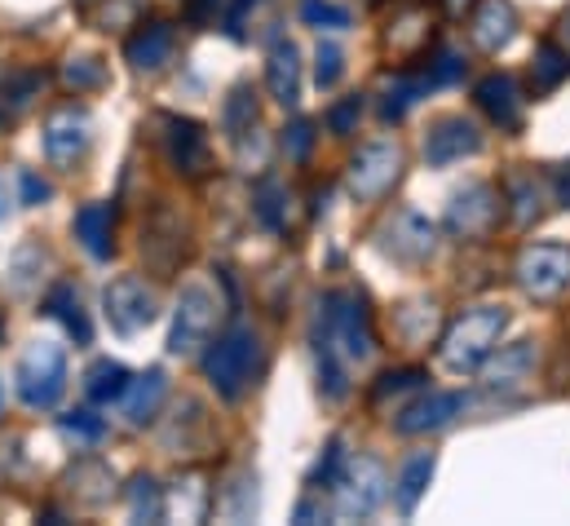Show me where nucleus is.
<instances>
[{"label":"nucleus","mask_w":570,"mask_h":526,"mask_svg":"<svg viewBox=\"0 0 570 526\" xmlns=\"http://www.w3.org/2000/svg\"><path fill=\"white\" fill-rule=\"evenodd\" d=\"M45 314H53L76 345H89L94 341V323H89V310H85L76 283H53L49 296H45Z\"/></svg>","instance_id":"nucleus-23"},{"label":"nucleus","mask_w":570,"mask_h":526,"mask_svg":"<svg viewBox=\"0 0 570 526\" xmlns=\"http://www.w3.org/2000/svg\"><path fill=\"white\" fill-rule=\"evenodd\" d=\"M433 474H438L433 451H421V456L403 460V469H399V478H394V505H399V514H403V518H412V514H416V505L425 500Z\"/></svg>","instance_id":"nucleus-25"},{"label":"nucleus","mask_w":570,"mask_h":526,"mask_svg":"<svg viewBox=\"0 0 570 526\" xmlns=\"http://www.w3.org/2000/svg\"><path fill=\"white\" fill-rule=\"evenodd\" d=\"M469 4H473V0H446V9H451V13H464Z\"/></svg>","instance_id":"nucleus-50"},{"label":"nucleus","mask_w":570,"mask_h":526,"mask_svg":"<svg viewBox=\"0 0 570 526\" xmlns=\"http://www.w3.org/2000/svg\"><path fill=\"white\" fill-rule=\"evenodd\" d=\"M58 429H62V438L76 442V447H94V442L107 438V420H102L98 411H67V416L58 420Z\"/></svg>","instance_id":"nucleus-36"},{"label":"nucleus","mask_w":570,"mask_h":526,"mask_svg":"<svg viewBox=\"0 0 570 526\" xmlns=\"http://www.w3.org/2000/svg\"><path fill=\"white\" fill-rule=\"evenodd\" d=\"M217 4H222V0H195V4H190V18H195V22H208V18H217Z\"/></svg>","instance_id":"nucleus-47"},{"label":"nucleus","mask_w":570,"mask_h":526,"mask_svg":"<svg viewBox=\"0 0 570 526\" xmlns=\"http://www.w3.org/2000/svg\"><path fill=\"white\" fill-rule=\"evenodd\" d=\"M429 89V76H416V71H399L390 85H385V98H381V116L390 120V125H399L421 98H425Z\"/></svg>","instance_id":"nucleus-29"},{"label":"nucleus","mask_w":570,"mask_h":526,"mask_svg":"<svg viewBox=\"0 0 570 526\" xmlns=\"http://www.w3.org/2000/svg\"><path fill=\"white\" fill-rule=\"evenodd\" d=\"M358 116H363V98H358V94H354V98H341V103L327 111V129L336 133V137H345V133H354Z\"/></svg>","instance_id":"nucleus-44"},{"label":"nucleus","mask_w":570,"mask_h":526,"mask_svg":"<svg viewBox=\"0 0 570 526\" xmlns=\"http://www.w3.org/2000/svg\"><path fill=\"white\" fill-rule=\"evenodd\" d=\"M504 328H509V310L504 305H473V310H464L442 332V345H438L442 368L446 372H478L495 354Z\"/></svg>","instance_id":"nucleus-3"},{"label":"nucleus","mask_w":570,"mask_h":526,"mask_svg":"<svg viewBox=\"0 0 570 526\" xmlns=\"http://www.w3.org/2000/svg\"><path fill=\"white\" fill-rule=\"evenodd\" d=\"M421 386H425V372H421V368H399V372H385V377L376 381L372 398L385 402V398H399V394H407V390H421Z\"/></svg>","instance_id":"nucleus-42"},{"label":"nucleus","mask_w":570,"mask_h":526,"mask_svg":"<svg viewBox=\"0 0 570 526\" xmlns=\"http://www.w3.org/2000/svg\"><path fill=\"white\" fill-rule=\"evenodd\" d=\"M94 146V116L85 107H58L45 120V155L53 168H76Z\"/></svg>","instance_id":"nucleus-12"},{"label":"nucleus","mask_w":570,"mask_h":526,"mask_svg":"<svg viewBox=\"0 0 570 526\" xmlns=\"http://www.w3.org/2000/svg\"><path fill=\"white\" fill-rule=\"evenodd\" d=\"M504 204L513 208V226H531L544 208V182L531 168H513L504 177Z\"/></svg>","instance_id":"nucleus-26"},{"label":"nucleus","mask_w":570,"mask_h":526,"mask_svg":"<svg viewBox=\"0 0 570 526\" xmlns=\"http://www.w3.org/2000/svg\"><path fill=\"white\" fill-rule=\"evenodd\" d=\"M76 240L85 244L89 257L107 262L116 253V213H111V204H85L76 213Z\"/></svg>","instance_id":"nucleus-22"},{"label":"nucleus","mask_w":570,"mask_h":526,"mask_svg":"<svg viewBox=\"0 0 570 526\" xmlns=\"http://www.w3.org/2000/svg\"><path fill=\"white\" fill-rule=\"evenodd\" d=\"M266 89L279 107H296L301 98V49L292 40H275L266 53Z\"/></svg>","instance_id":"nucleus-20"},{"label":"nucleus","mask_w":570,"mask_h":526,"mask_svg":"<svg viewBox=\"0 0 570 526\" xmlns=\"http://www.w3.org/2000/svg\"><path fill=\"white\" fill-rule=\"evenodd\" d=\"M94 4H98V0H80V9H94Z\"/></svg>","instance_id":"nucleus-52"},{"label":"nucleus","mask_w":570,"mask_h":526,"mask_svg":"<svg viewBox=\"0 0 570 526\" xmlns=\"http://www.w3.org/2000/svg\"><path fill=\"white\" fill-rule=\"evenodd\" d=\"M125 500H129V518L134 523H164L168 518V496H164V487L150 474H138L125 487Z\"/></svg>","instance_id":"nucleus-31"},{"label":"nucleus","mask_w":570,"mask_h":526,"mask_svg":"<svg viewBox=\"0 0 570 526\" xmlns=\"http://www.w3.org/2000/svg\"><path fill=\"white\" fill-rule=\"evenodd\" d=\"M403 177V146L399 142H367L345 173V186L358 204H376L385 199Z\"/></svg>","instance_id":"nucleus-8"},{"label":"nucleus","mask_w":570,"mask_h":526,"mask_svg":"<svg viewBox=\"0 0 570 526\" xmlns=\"http://www.w3.org/2000/svg\"><path fill=\"white\" fill-rule=\"evenodd\" d=\"M257 368H262V337L248 323L226 328L208 345V354H204V377L217 390V398H226V402H239V398L253 390Z\"/></svg>","instance_id":"nucleus-2"},{"label":"nucleus","mask_w":570,"mask_h":526,"mask_svg":"<svg viewBox=\"0 0 570 526\" xmlns=\"http://www.w3.org/2000/svg\"><path fill=\"white\" fill-rule=\"evenodd\" d=\"M222 323V296L213 283L190 279L177 296L173 310V332H168V354L173 359H195L204 354V345H213V332Z\"/></svg>","instance_id":"nucleus-4"},{"label":"nucleus","mask_w":570,"mask_h":526,"mask_svg":"<svg viewBox=\"0 0 570 526\" xmlns=\"http://www.w3.org/2000/svg\"><path fill=\"white\" fill-rule=\"evenodd\" d=\"M301 22L305 27H318V31H345L354 18L345 4H332V0H301Z\"/></svg>","instance_id":"nucleus-37"},{"label":"nucleus","mask_w":570,"mask_h":526,"mask_svg":"<svg viewBox=\"0 0 570 526\" xmlns=\"http://www.w3.org/2000/svg\"><path fill=\"white\" fill-rule=\"evenodd\" d=\"M9 213V191H4V182H0V217Z\"/></svg>","instance_id":"nucleus-51"},{"label":"nucleus","mask_w":570,"mask_h":526,"mask_svg":"<svg viewBox=\"0 0 570 526\" xmlns=\"http://www.w3.org/2000/svg\"><path fill=\"white\" fill-rule=\"evenodd\" d=\"M513 279L531 301H558L570 288V249L567 244H527L513 262Z\"/></svg>","instance_id":"nucleus-9"},{"label":"nucleus","mask_w":570,"mask_h":526,"mask_svg":"<svg viewBox=\"0 0 570 526\" xmlns=\"http://www.w3.org/2000/svg\"><path fill=\"white\" fill-rule=\"evenodd\" d=\"M142 9L146 0H107L102 9H89V13H94V22L102 31H120V27H138L142 22Z\"/></svg>","instance_id":"nucleus-38"},{"label":"nucleus","mask_w":570,"mask_h":526,"mask_svg":"<svg viewBox=\"0 0 570 526\" xmlns=\"http://www.w3.org/2000/svg\"><path fill=\"white\" fill-rule=\"evenodd\" d=\"M45 262H49V257H45L40 244H22V249L13 253V292H18V296H27V292L40 283V265Z\"/></svg>","instance_id":"nucleus-39"},{"label":"nucleus","mask_w":570,"mask_h":526,"mask_svg":"<svg viewBox=\"0 0 570 526\" xmlns=\"http://www.w3.org/2000/svg\"><path fill=\"white\" fill-rule=\"evenodd\" d=\"M62 85L76 89V94H94V89L107 85V67L98 58H89V53H76V58L62 62Z\"/></svg>","instance_id":"nucleus-35"},{"label":"nucleus","mask_w":570,"mask_h":526,"mask_svg":"<svg viewBox=\"0 0 570 526\" xmlns=\"http://www.w3.org/2000/svg\"><path fill=\"white\" fill-rule=\"evenodd\" d=\"M102 310H107V323L120 337H138V332H146L159 319V296H155V288L146 279H138V274H120L116 283H107Z\"/></svg>","instance_id":"nucleus-10"},{"label":"nucleus","mask_w":570,"mask_h":526,"mask_svg":"<svg viewBox=\"0 0 570 526\" xmlns=\"http://www.w3.org/2000/svg\"><path fill=\"white\" fill-rule=\"evenodd\" d=\"M425 76H429V85H433V89H438V85H451V80H460V76H464V58H460L455 49H438Z\"/></svg>","instance_id":"nucleus-43"},{"label":"nucleus","mask_w":570,"mask_h":526,"mask_svg":"<svg viewBox=\"0 0 570 526\" xmlns=\"http://www.w3.org/2000/svg\"><path fill=\"white\" fill-rule=\"evenodd\" d=\"M345 465H350V456H345V442H341V438H332V442L323 447V456H318V465L309 469V491H314V496H323V491H332V487L341 483V474H345Z\"/></svg>","instance_id":"nucleus-34"},{"label":"nucleus","mask_w":570,"mask_h":526,"mask_svg":"<svg viewBox=\"0 0 570 526\" xmlns=\"http://www.w3.org/2000/svg\"><path fill=\"white\" fill-rule=\"evenodd\" d=\"M464 407H469V398L460 394V390H433V394L416 398L412 407H403V411H399V420H394V429H399L403 438L438 434V429H446Z\"/></svg>","instance_id":"nucleus-14"},{"label":"nucleus","mask_w":570,"mask_h":526,"mask_svg":"<svg viewBox=\"0 0 570 526\" xmlns=\"http://www.w3.org/2000/svg\"><path fill=\"white\" fill-rule=\"evenodd\" d=\"M478 150H482V133H478L473 120H464V116H442L425 137V159L433 168L460 164V159H469Z\"/></svg>","instance_id":"nucleus-15"},{"label":"nucleus","mask_w":570,"mask_h":526,"mask_svg":"<svg viewBox=\"0 0 570 526\" xmlns=\"http://www.w3.org/2000/svg\"><path fill=\"white\" fill-rule=\"evenodd\" d=\"M473 98H478L482 116H487L495 129H504V133L522 129V111H527V98H522V89H518V80H513V76H504V71H491L487 80H478Z\"/></svg>","instance_id":"nucleus-16"},{"label":"nucleus","mask_w":570,"mask_h":526,"mask_svg":"<svg viewBox=\"0 0 570 526\" xmlns=\"http://www.w3.org/2000/svg\"><path fill=\"white\" fill-rule=\"evenodd\" d=\"M164 150H168V164L181 173V177H204L213 168V150H208V133L195 120H181V116H164Z\"/></svg>","instance_id":"nucleus-13"},{"label":"nucleus","mask_w":570,"mask_h":526,"mask_svg":"<svg viewBox=\"0 0 570 526\" xmlns=\"http://www.w3.org/2000/svg\"><path fill=\"white\" fill-rule=\"evenodd\" d=\"M257 509H262V500H257V474H253V469H239V474L222 487L217 514L230 518V523H253Z\"/></svg>","instance_id":"nucleus-28"},{"label":"nucleus","mask_w":570,"mask_h":526,"mask_svg":"<svg viewBox=\"0 0 570 526\" xmlns=\"http://www.w3.org/2000/svg\"><path fill=\"white\" fill-rule=\"evenodd\" d=\"M67 483H71V491H76L80 505H107L111 491H116V474H111V465L98 460V456H80V460L67 469Z\"/></svg>","instance_id":"nucleus-24"},{"label":"nucleus","mask_w":570,"mask_h":526,"mask_svg":"<svg viewBox=\"0 0 570 526\" xmlns=\"http://www.w3.org/2000/svg\"><path fill=\"white\" fill-rule=\"evenodd\" d=\"M553 40H558V45H562V49L570 53V9L562 13V18H558V36H553Z\"/></svg>","instance_id":"nucleus-48"},{"label":"nucleus","mask_w":570,"mask_h":526,"mask_svg":"<svg viewBox=\"0 0 570 526\" xmlns=\"http://www.w3.org/2000/svg\"><path fill=\"white\" fill-rule=\"evenodd\" d=\"M18 186H22V204H45L53 191H49V182H40L36 173H22L18 177Z\"/></svg>","instance_id":"nucleus-46"},{"label":"nucleus","mask_w":570,"mask_h":526,"mask_svg":"<svg viewBox=\"0 0 570 526\" xmlns=\"http://www.w3.org/2000/svg\"><path fill=\"white\" fill-rule=\"evenodd\" d=\"M376 244H381V253L394 257V262L421 265V262H429L433 249H438V226H433L429 217H421L416 208H394V213L381 222Z\"/></svg>","instance_id":"nucleus-11"},{"label":"nucleus","mask_w":570,"mask_h":526,"mask_svg":"<svg viewBox=\"0 0 570 526\" xmlns=\"http://www.w3.org/2000/svg\"><path fill=\"white\" fill-rule=\"evenodd\" d=\"M257 217L271 226V231H284L287 222V191L279 182H262L257 191Z\"/></svg>","instance_id":"nucleus-40"},{"label":"nucleus","mask_w":570,"mask_h":526,"mask_svg":"<svg viewBox=\"0 0 570 526\" xmlns=\"http://www.w3.org/2000/svg\"><path fill=\"white\" fill-rule=\"evenodd\" d=\"M385 505V465L376 456H358L345 465L341 483L332 487V518L363 523Z\"/></svg>","instance_id":"nucleus-7"},{"label":"nucleus","mask_w":570,"mask_h":526,"mask_svg":"<svg viewBox=\"0 0 570 526\" xmlns=\"http://www.w3.org/2000/svg\"><path fill=\"white\" fill-rule=\"evenodd\" d=\"M314 146V125L309 120H292L284 129V155L287 159H305Z\"/></svg>","instance_id":"nucleus-45"},{"label":"nucleus","mask_w":570,"mask_h":526,"mask_svg":"<svg viewBox=\"0 0 570 526\" xmlns=\"http://www.w3.org/2000/svg\"><path fill=\"white\" fill-rule=\"evenodd\" d=\"M341 71H345V53H341V45L318 40V49H314V85H318V89H332V85L341 80Z\"/></svg>","instance_id":"nucleus-41"},{"label":"nucleus","mask_w":570,"mask_h":526,"mask_svg":"<svg viewBox=\"0 0 570 526\" xmlns=\"http://www.w3.org/2000/svg\"><path fill=\"white\" fill-rule=\"evenodd\" d=\"M469 36H473V45L487 49V53L509 49L513 36H518V9H513L509 0H478L473 13H469Z\"/></svg>","instance_id":"nucleus-17"},{"label":"nucleus","mask_w":570,"mask_h":526,"mask_svg":"<svg viewBox=\"0 0 570 526\" xmlns=\"http://www.w3.org/2000/svg\"><path fill=\"white\" fill-rule=\"evenodd\" d=\"M125 58L134 71H159L173 58V27L168 22H138V31L125 40Z\"/></svg>","instance_id":"nucleus-21"},{"label":"nucleus","mask_w":570,"mask_h":526,"mask_svg":"<svg viewBox=\"0 0 570 526\" xmlns=\"http://www.w3.org/2000/svg\"><path fill=\"white\" fill-rule=\"evenodd\" d=\"M40 89H45V76H40V71H9V76L0 80V120H4V125L18 120V116L40 98Z\"/></svg>","instance_id":"nucleus-30"},{"label":"nucleus","mask_w":570,"mask_h":526,"mask_svg":"<svg viewBox=\"0 0 570 526\" xmlns=\"http://www.w3.org/2000/svg\"><path fill=\"white\" fill-rule=\"evenodd\" d=\"M129 368L125 363H116V359H98L89 372H85V394L94 398V402H111V398H120L129 390Z\"/></svg>","instance_id":"nucleus-32"},{"label":"nucleus","mask_w":570,"mask_h":526,"mask_svg":"<svg viewBox=\"0 0 570 526\" xmlns=\"http://www.w3.org/2000/svg\"><path fill=\"white\" fill-rule=\"evenodd\" d=\"M504 208H509L504 204V191H495L491 182H469V186H460L451 195L446 217H442V231L451 240H460V244H482L500 226Z\"/></svg>","instance_id":"nucleus-5"},{"label":"nucleus","mask_w":570,"mask_h":526,"mask_svg":"<svg viewBox=\"0 0 570 526\" xmlns=\"http://www.w3.org/2000/svg\"><path fill=\"white\" fill-rule=\"evenodd\" d=\"M558 195H562V204L570 208V173L562 177V182H558Z\"/></svg>","instance_id":"nucleus-49"},{"label":"nucleus","mask_w":570,"mask_h":526,"mask_svg":"<svg viewBox=\"0 0 570 526\" xmlns=\"http://www.w3.org/2000/svg\"><path fill=\"white\" fill-rule=\"evenodd\" d=\"M0 407H4V390H0Z\"/></svg>","instance_id":"nucleus-53"},{"label":"nucleus","mask_w":570,"mask_h":526,"mask_svg":"<svg viewBox=\"0 0 570 526\" xmlns=\"http://www.w3.org/2000/svg\"><path fill=\"white\" fill-rule=\"evenodd\" d=\"M567 76H570V53L558 40H544V45L535 49V67H531L535 89H558Z\"/></svg>","instance_id":"nucleus-33"},{"label":"nucleus","mask_w":570,"mask_h":526,"mask_svg":"<svg viewBox=\"0 0 570 526\" xmlns=\"http://www.w3.org/2000/svg\"><path fill=\"white\" fill-rule=\"evenodd\" d=\"M314 350H332L350 368L367 363L376 354V332H372V314H367L363 292H332V296L318 301Z\"/></svg>","instance_id":"nucleus-1"},{"label":"nucleus","mask_w":570,"mask_h":526,"mask_svg":"<svg viewBox=\"0 0 570 526\" xmlns=\"http://www.w3.org/2000/svg\"><path fill=\"white\" fill-rule=\"evenodd\" d=\"M535 372V341H513L504 345L495 359L482 363V381L491 394H504V390H522Z\"/></svg>","instance_id":"nucleus-19"},{"label":"nucleus","mask_w":570,"mask_h":526,"mask_svg":"<svg viewBox=\"0 0 570 526\" xmlns=\"http://www.w3.org/2000/svg\"><path fill=\"white\" fill-rule=\"evenodd\" d=\"M164 398H168V377L159 368H146L142 377L129 381V390L120 394V416L134 425V429H150L164 411Z\"/></svg>","instance_id":"nucleus-18"},{"label":"nucleus","mask_w":570,"mask_h":526,"mask_svg":"<svg viewBox=\"0 0 570 526\" xmlns=\"http://www.w3.org/2000/svg\"><path fill=\"white\" fill-rule=\"evenodd\" d=\"M257 125H262V107H257L253 85H235L230 98H226V107H222V129L239 146L248 133H257Z\"/></svg>","instance_id":"nucleus-27"},{"label":"nucleus","mask_w":570,"mask_h":526,"mask_svg":"<svg viewBox=\"0 0 570 526\" xmlns=\"http://www.w3.org/2000/svg\"><path fill=\"white\" fill-rule=\"evenodd\" d=\"M67 390V350L58 341H31L18 359V398L36 411L58 407Z\"/></svg>","instance_id":"nucleus-6"}]
</instances>
